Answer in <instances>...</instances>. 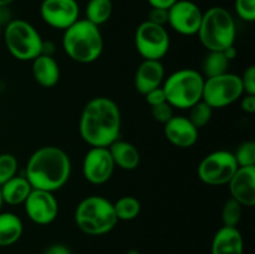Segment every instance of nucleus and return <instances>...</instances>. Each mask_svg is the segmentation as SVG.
<instances>
[{
	"label": "nucleus",
	"mask_w": 255,
	"mask_h": 254,
	"mask_svg": "<svg viewBox=\"0 0 255 254\" xmlns=\"http://www.w3.org/2000/svg\"><path fill=\"white\" fill-rule=\"evenodd\" d=\"M7 51L20 61H32L41 54L42 37L34 25L22 19H12L2 29Z\"/></svg>",
	"instance_id": "0eeeda50"
},
{
	"label": "nucleus",
	"mask_w": 255,
	"mask_h": 254,
	"mask_svg": "<svg viewBox=\"0 0 255 254\" xmlns=\"http://www.w3.org/2000/svg\"><path fill=\"white\" fill-rule=\"evenodd\" d=\"M223 52H224V55H226V57L229 60V61H232V60L236 59V57H237V49L234 47V45H233V46H231V47H228V49L224 50Z\"/></svg>",
	"instance_id": "ea45409f"
},
{
	"label": "nucleus",
	"mask_w": 255,
	"mask_h": 254,
	"mask_svg": "<svg viewBox=\"0 0 255 254\" xmlns=\"http://www.w3.org/2000/svg\"><path fill=\"white\" fill-rule=\"evenodd\" d=\"M126 254H141V253H139L138 251H136V249H129Z\"/></svg>",
	"instance_id": "37998d69"
},
{
	"label": "nucleus",
	"mask_w": 255,
	"mask_h": 254,
	"mask_svg": "<svg viewBox=\"0 0 255 254\" xmlns=\"http://www.w3.org/2000/svg\"><path fill=\"white\" fill-rule=\"evenodd\" d=\"M236 12L244 21L253 22L255 20V0H236Z\"/></svg>",
	"instance_id": "c756f323"
},
{
	"label": "nucleus",
	"mask_w": 255,
	"mask_h": 254,
	"mask_svg": "<svg viewBox=\"0 0 255 254\" xmlns=\"http://www.w3.org/2000/svg\"><path fill=\"white\" fill-rule=\"evenodd\" d=\"M27 218L39 226H47L57 218L59 202L52 192L32 189L24 202Z\"/></svg>",
	"instance_id": "4468645a"
},
{
	"label": "nucleus",
	"mask_w": 255,
	"mask_h": 254,
	"mask_svg": "<svg viewBox=\"0 0 255 254\" xmlns=\"http://www.w3.org/2000/svg\"><path fill=\"white\" fill-rule=\"evenodd\" d=\"M121 111L110 97L97 96L85 105L79 122L81 138L91 147H109L121 133Z\"/></svg>",
	"instance_id": "f257e3e1"
},
{
	"label": "nucleus",
	"mask_w": 255,
	"mask_h": 254,
	"mask_svg": "<svg viewBox=\"0 0 255 254\" xmlns=\"http://www.w3.org/2000/svg\"><path fill=\"white\" fill-rule=\"evenodd\" d=\"M24 224L19 216L11 212H0V247H10L22 236Z\"/></svg>",
	"instance_id": "4be33fe9"
},
{
	"label": "nucleus",
	"mask_w": 255,
	"mask_h": 254,
	"mask_svg": "<svg viewBox=\"0 0 255 254\" xmlns=\"http://www.w3.org/2000/svg\"><path fill=\"white\" fill-rule=\"evenodd\" d=\"M242 206L241 203L233 198H229L224 203L223 209H222V222L223 226L227 227H237L241 222L242 218Z\"/></svg>",
	"instance_id": "bb28decb"
},
{
	"label": "nucleus",
	"mask_w": 255,
	"mask_h": 254,
	"mask_svg": "<svg viewBox=\"0 0 255 254\" xmlns=\"http://www.w3.org/2000/svg\"><path fill=\"white\" fill-rule=\"evenodd\" d=\"M15 0H0V5H6V6H9L10 4H12Z\"/></svg>",
	"instance_id": "a19ab883"
},
{
	"label": "nucleus",
	"mask_w": 255,
	"mask_h": 254,
	"mask_svg": "<svg viewBox=\"0 0 255 254\" xmlns=\"http://www.w3.org/2000/svg\"><path fill=\"white\" fill-rule=\"evenodd\" d=\"M151 114L157 122L163 125L167 124L174 116L173 107L168 102H163V104L151 107Z\"/></svg>",
	"instance_id": "7c9ffc66"
},
{
	"label": "nucleus",
	"mask_w": 255,
	"mask_h": 254,
	"mask_svg": "<svg viewBox=\"0 0 255 254\" xmlns=\"http://www.w3.org/2000/svg\"><path fill=\"white\" fill-rule=\"evenodd\" d=\"M32 77L40 86L51 89L60 80V67L54 56L41 55L32 60Z\"/></svg>",
	"instance_id": "6ab92c4d"
},
{
	"label": "nucleus",
	"mask_w": 255,
	"mask_h": 254,
	"mask_svg": "<svg viewBox=\"0 0 255 254\" xmlns=\"http://www.w3.org/2000/svg\"><path fill=\"white\" fill-rule=\"evenodd\" d=\"M244 95L241 76L226 72L216 77L204 79L202 100L213 110L231 106Z\"/></svg>",
	"instance_id": "6e6552de"
},
{
	"label": "nucleus",
	"mask_w": 255,
	"mask_h": 254,
	"mask_svg": "<svg viewBox=\"0 0 255 254\" xmlns=\"http://www.w3.org/2000/svg\"><path fill=\"white\" fill-rule=\"evenodd\" d=\"M144 97H146L147 104H148L151 107L157 106V105H161L163 104V102H167L166 94H164L163 87L162 86L156 87V89L148 91L146 95H144Z\"/></svg>",
	"instance_id": "473e14b6"
},
{
	"label": "nucleus",
	"mask_w": 255,
	"mask_h": 254,
	"mask_svg": "<svg viewBox=\"0 0 255 254\" xmlns=\"http://www.w3.org/2000/svg\"><path fill=\"white\" fill-rule=\"evenodd\" d=\"M212 116H213V109L207 102H204L203 100L197 102L196 105H193L189 109V121L198 129L202 128V127H206L211 121Z\"/></svg>",
	"instance_id": "a878e982"
},
{
	"label": "nucleus",
	"mask_w": 255,
	"mask_h": 254,
	"mask_svg": "<svg viewBox=\"0 0 255 254\" xmlns=\"http://www.w3.org/2000/svg\"><path fill=\"white\" fill-rule=\"evenodd\" d=\"M234 158L238 167L255 166V142L246 141L241 143L237 148Z\"/></svg>",
	"instance_id": "c85d7f7f"
},
{
	"label": "nucleus",
	"mask_w": 255,
	"mask_h": 254,
	"mask_svg": "<svg viewBox=\"0 0 255 254\" xmlns=\"http://www.w3.org/2000/svg\"><path fill=\"white\" fill-rule=\"evenodd\" d=\"M12 20L11 10L6 5H0V26L5 27Z\"/></svg>",
	"instance_id": "e433bc0d"
},
{
	"label": "nucleus",
	"mask_w": 255,
	"mask_h": 254,
	"mask_svg": "<svg viewBox=\"0 0 255 254\" xmlns=\"http://www.w3.org/2000/svg\"><path fill=\"white\" fill-rule=\"evenodd\" d=\"M244 94L255 95V66L251 65L241 76Z\"/></svg>",
	"instance_id": "2f4dec72"
},
{
	"label": "nucleus",
	"mask_w": 255,
	"mask_h": 254,
	"mask_svg": "<svg viewBox=\"0 0 255 254\" xmlns=\"http://www.w3.org/2000/svg\"><path fill=\"white\" fill-rule=\"evenodd\" d=\"M2 29H4V27H2V26H0V37L2 36Z\"/></svg>",
	"instance_id": "a18cd8bd"
},
{
	"label": "nucleus",
	"mask_w": 255,
	"mask_h": 254,
	"mask_svg": "<svg viewBox=\"0 0 255 254\" xmlns=\"http://www.w3.org/2000/svg\"><path fill=\"white\" fill-rule=\"evenodd\" d=\"M147 20L153 22V24L166 26L167 22H168V10L158 9V7H151L148 14V19Z\"/></svg>",
	"instance_id": "72a5a7b5"
},
{
	"label": "nucleus",
	"mask_w": 255,
	"mask_h": 254,
	"mask_svg": "<svg viewBox=\"0 0 255 254\" xmlns=\"http://www.w3.org/2000/svg\"><path fill=\"white\" fill-rule=\"evenodd\" d=\"M212 254H243V236L237 227L223 226L214 234L211 246Z\"/></svg>",
	"instance_id": "a211bd4d"
},
{
	"label": "nucleus",
	"mask_w": 255,
	"mask_h": 254,
	"mask_svg": "<svg viewBox=\"0 0 255 254\" xmlns=\"http://www.w3.org/2000/svg\"><path fill=\"white\" fill-rule=\"evenodd\" d=\"M75 222L81 232L89 236H104L116 227L114 203L102 196H89L75 209Z\"/></svg>",
	"instance_id": "39448f33"
},
{
	"label": "nucleus",
	"mask_w": 255,
	"mask_h": 254,
	"mask_svg": "<svg viewBox=\"0 0 255 254\" xmlns=\"http://www.w3.org/2000/svg\"><path fill=\"white\" fill-rule=\"evenodd\" d=\"M164 79V67L159 60H143L134 74V87L141 95H146L162 86Z\"/></svg>",
	"instance_id": "f3484780"
},
{
	"label": "nucleus",
	"mask_w": 255,
	"mask_h": 254,
	"mask_svg": "<svg viewBox=\"0 0 255 254\" xmlns=\"http://www.w3.org/2000/svg\"><path fill=\"white\" fill-rule=\"evenodd\" d=\"M107 148H109L115 166L119 168L124 169V171H133L138 167L141 156H139L137 147L131 142L116 139Z\"/></svg>",
	"instance_id": "aec40b11"
},
{
	"label": "nucleus",
	"mask_w": 255,
	"mask_h": 254,
	"mask_svg": "<svg viewBox=\"0 0 255 254\" xmlns=\"http://www.w3.org/2000/svg\"><path fill=\"white\" fill-rule=\"evenodd\" d=\"M199 129L186 116H173L164 124L166 138L178 148H191L198 141Z\"/></svg>",
	"instance_id": "dca6fc26"
},
{
	"label": "nucleus",
	"mask_w": 255,
	"mask_h": 254,
	"mask_svg": "<svg viewBox=\"0 0 255 254\" xmlns=\"http://www.w3.org/2000/svg\"><path fill=\"white\" fill-rule=\"evenodd\" d=\"M32 191L31 184L25 176H14L0 186L2 202L9 206H19L24 204L30 192Z\"/></svg>",
	"instance_id": "412c9836"
},
{
	"label": "nucleus",
	"mask_w": 255,
	"mask_h": 254,
	"mask_svg": "<svg viewBox=\"0 0 255 254\" xmlns=\"http://www.w3.org/2000/svg\"><path fill=\"white\" fill-rule=\"evenodd\" d=\"M114 209L119 221H133L141 213V203L132 196H124L114 203Z\"/></svg>",
	"instance_id": "393cba45"
},
{
	"label": "nucleus",
	"mask_w": 255,
	"mask_h": 254,
	"mask_svg": "<svg viewBox=\"0 0 255 254\" xmlns=\"http://www.w3.org/2000/svg\"><path fill=\"white\" fill-rule=\"evenodd\" d=\"M115 166L107 147H91L82 161L84 178L91 184H104L114 174Z\"/></svg>",
	"instance_id": "9b49d317"
},
{
	"label": "nucleus",
	"mask_w": 255,
	"mask_h": 254,
	"mask_svg": "<svg viewBox=\"0 0 255 254\" xmlns=\"http://www.w3.org/2000/svg\"><path fill=\"white\" fill-rule=\"evenodd\" d=\"M62 47L67 56L79 64L95 62L104 51V37L97 25L79 19L64 30Z\"/></svg>",
	"instance_id": "7ed1b4c3"
},
{
	"label": "nucleus",
	"mask_w": 255,
	"mask_h": 254,
	"mask_svg": "<svg viewBox=\"0 0 255 254\" xmlns=\"http://www.w3.org/2000/svg\"><path fill=\"white\" fill-rule=\"evenodd\" d=\"M5 87H6V85H5L4 80H2L1 77H0V94H1V92H4Z\"/></svg>",
	"instance_id": "79ce46f5"
},
{
	"label": "nucleus",
	"mask_w": 255,
	"mask_h": 254,
	"mask_svg": "<svg viewBox=\"0 0 255 254\" xmlns=\"http://www.w3.org/2000/svg\"><path fill=\"white\" fill-rule=\"evenodd\" d=\"M151 7H158V9L168 10L177 0H147Z\"/></svg>",
	"instance_id": "4c0bfd02"
},
{
	"label": "nucleus",
	"mask_w": 255,
	"mask_h": 254,
	"mask_svg": "<svg viewBox=\"0 0 255 254\" xmlns=\"http://www.w3.org/2000/svg\"><path fill=\"white\" fill-rule=\"evenodd\" d=\"M40 15L45 24L57 30H66L80 19L76 0H42Z\"/></svg>",
	"instance_id": "ddd939ff"
},
{
	"label": "nucleus",
	"mask_w": 255,
	"mask_h": 254,
	"mask_svg": "<svg viewBox=\"0 0 255 254\" xmlns=\"http://www.w3.org/2000/svg\"><path fill=\"white\" fill-rule=\"evenodd\" d=\"M19 162L11 153H0V186L16 176Z\"/></svg>",
	"instance_id": "cd10ccee"
},
{
	"label": "nucleus",
	"mask_w": 255,
	"mask_h": 254,
	"mask_svg": "<svg viewBox=\"0 0 255 254\" xmlns=\"http://www.w3.org/2000/svg\"><path fill=\"white\" fill-rule=\"evenodd\" d=\"M71 174V159L62 148L44 146L37 148L25 168V177L32 189L52 192L61 189Z\"/></svg>",
	"instance_id": "f03ea898"
},
{
	"label": "nucleus",
	"mask_w": 255,
	"mask_h": 254,
	"mask_svg": "<svg viewBox=\"0 0 255 254\" xmlns=\"http://www.w3.org/2000/svg\"><path fill=\"white\" fill-rule=\"evenodd\" d=\"M228 186L232 198L243 207H253L255 204V166L238 167Z\"/></svg>",
	"instance_id": "2eb2a0df"
},
{
	"label": "nucleus",
	"mask_w": 255,
	"mask_h": 254,
	"mask_svg": "<svg viewBox=\"0 0 255 254\" xmlns=\"http://www.w3.org/2000/svg\"><path fill=\"white\" fill-rule=\"evenodd\" d=\"M238 169L233 152L218 149L207 154L198 166V177L208 186L228 184Z\"/></svg>",
	"instance_id": "9d476101"
},
{
	"label": "nucleus",
	"mask_w": 255,
	"mask_h": 254,
	"mask_svg": "<svg viewBox=\"0 0 255 254\" xmlns=\"http://www.w3.org/2000/svg\"><path fill=\"white\" fill-rule=\"evenodd\" d=\"M134 45L143 60L161 61L168 52L171 40L166 27L146 20L136 29Z\"/></svg>",
	"instance_id": "1a4fd4ad"
},
{
	"label": "nucleus",
	"mask_w": 255,
	"mask_h": 254,
	"mask_svg": "<svg viewBox=\"0 0 255 254\" xmlns=\"http://www.w3.org/2000/svg\"><path fill=\"white\" fill-rule=\"evenodd\" d=\"M197 35L208 51H224L236 42L237 29L233 15L226 7H209L203 12Z\"/></svg>",
	"instance_id": "20e7f679"
},
{
	"label": "nucleus",
	"mask_w": 255,
	"mask_h": 254,
	"mask_svg": "<svg viewBox=\"0 0 255 254\" xmlns=\"http://www.w3.org/2000/svg\"><path fill=\"white\" fill-rule=\"evenodd\" d=\"M2 204H4V202H2V198H1V192H0V209H1Z\"/></svg>",
	"instance_id": "c03bdc74"
},
{
	"label": "nucleus",
	"mask_w": 255,
	"mask_h": 254,
	"mask_svg": "<svg viewBox=\"0 0 255 254\" xmlns=\"http://www.w3.org/2000/svg\"><path fill=\"white\" fill-rule=\"evenodd\" d=\"M203 11L191 0H177L168 9L167 24L178 34L184 36L197 35Z\"/></svg>",
	"instance_id": "f8f14e48"
},
{
	"label": "nucleus",
	"mask_w": 255,
	"mask_h": 254,
	"mask_svg": "<svg viewBox=\"0 0 255 254\" xmlns=\"http://www.w3.org/2000/svg\"><path fill=\"white\" fill-rule=\"evenodd\" d=\"M55 51H56V45L50 40L42 41L41 45V55H47V56H54Z\"/></svg>",
	"instance_id": "58836bf2"
},
{
	"label": "nucleus",
	"mask_w": 255,
	"mask_h": 254,
	"mask_svg": "<svg viewBox=\"0 0 255 254\" xmlns=\"http://www.w3.org/2000/svg\"><path fill=\"white\" fill-rule=\"evenodd\" d=\"M204 77L193 69H181L164 79L162 87L166 100L172 107L189 110L203 96Z\"/></svg>",
	"instance_id": "423d86ee"
},
{
	"label": "nucleus",
	"mask_w": 255,
	"mask_h": 254,
	"mask_svg": "<svg viewBox=\"0 0 255 254\" xmlns=\"http://www.w3.org/2000/svg\"><path fill=\"white\" fill-rule=\"evenodd\" d=\"M231 61L226 57L223 51H208L202 62V72L204 79L216 77L228 72Z\"/></svg>",
	"instance_id": "b1692460"
},
{
	"label": "nucleus",
	"mask_w": 255,
	"mask_h": 254,
	"mask_svg": "<svg viewBox=\"0 0 255 254\" xmlns=\"http://www.w3.org/2000/svg\"><path fill=\"white\" fill-rule=\"evenodd\" d=\"M42 254H72V253L71 251H70L69 247L65 246V244L55 243L47 247Z\"/></svg>",
	"instance_id": "c9c22d12"
},
{
	"label": "nucleus",
	"mask_w": 255,
	"mask_h": 254,
	"mask_svg": "<svg viewBox=\"0 0 255 254\" xmlns=\"http://www.w3.org/2000/svg\"><path fill=\"white\" fill-rule=\"evenodd\" d=\"M241 107L247 114H254L255 112V95L244 94L241 97Z\"/></svg>",
	"instance_id": "f704fd0d"
},
{
	"label": "nucleus",
	"mask_w": 255,
	"mask_h": 254,
	"mask_svg": "<svg viewBox=\"0 0 255 254\" xmlns=\"http://www.w3.org/2000/svg\"><path fill=\"white\" fill-rule=\"evenodd\" d=\"M112 12H114L112 0H89L85 9V19L100 26L109 21Z\"/></svg>",
	"instance_id": "5701e85b"
}]
</instances>
